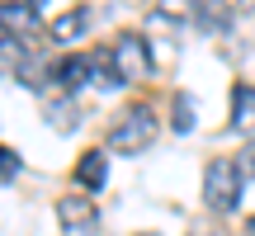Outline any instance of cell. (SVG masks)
Instances as JSON below:
<instances>
[{
  "mask_svg": "<svg viewBox=\"0 0 255 236\" xmlns=\"http://www.w3.org/2000/svg\"><path fill=\"white\" fill-rule=\"evenodd\" d=\"M57 222L71 236H90L95 222H100V213H95L90 194H62V199H57Z\"/></svg>",
  "mask_w": 255,
  "mask_h": 236,
  "instance_id": "277c9868",
  "label": "cell"
},
{
  "mask_svg": "<svg viewBox=\"0 0 255 236\" xmlns=\"http://www.w3.org/2000/svg\"><path fill=\"white\" fill-rule=\"evenodd\" d=\"M24 5H28V9H43V5H47V0H24Z\"/></svg>",
  "mask_w": 255,
  "mask_h": 236,
  "instance_id": "e0dca14e",
  "label": "cell"
},
{
  "mask_svg": "<svg viewBox=\"0 0 255 236\" xmlns=\"http://www.w3.org/2000/svg\"><path fill=\"white\" fill-rule=\"evenodd\" d=\"M43 118L57 127V132H71V127L81 123V109H76V100H71V95H57V100H47Z\"/></svg>",
  "mask_w": 255,
  "mask_h": 236,
  "instance_id": "9c48e42d",
  "label": "cell"
},
{
  "mask_svg": "<svg viewBox=\"0 0 255 236\" xmlns=\"http://www.w3.org/2000/svg\"><path fill=\"white\" fill-rule=\"evenodd\" d=\"M109 52H114V66H119V71L128 76V81H146V76H156L151 43H146L142 33H132V28L114 38V47H109Z\"/></svg>",
  "mask_w": 255,
  "mask_h": 236,
  "instance_id": "3957f363",
  "label": "cell"
},
{
  "mask_svg": "<svg viewBox=\"0 0 255 236\" xmlns=\"http://www.w3.org/2000/svg\"><path fill=\"white\" fill-rule=\"evenodd\" d=\"M199 0H156V19H189Z\"/></svg>",
  "mask_w": 255,
  "mask_h": 236,
  "instance_id": "4fadbf2b",
  "label": "cell"
},
{
  "mask_svg": "<svg viewBox=\"0 0 255 236\" xmlns=\"http://www.w3.org/2000/svg\"><path fill=\"white\" fill-rule=\"evenodd\" d=\"M19 170H24V161H19V151H9V146H0V184L19 180Z\"/></svg>",
  "mask_w": 255,
  "mask_h": 236,
  "instance_id": "9a60e30c",
  "label": "cell"
},
{
  "mask_svg": "<svg viewBox=\"0 0 255 236\" xmlns=\"http://www.w3.org/2000/svg\"><path fill=\"white\" fill-rule=\"evenodd\" d=\"M246 175H241L237 161H208V170H203V203H208L213 213H237L241 203V189H246Z\"/></svg>",
  "mask_w": 255,
  "mask_h": 236,
  "instance_id": "7a4b0ae2",
  "label": "cell"
},
{
  "mask_svg": "<svg viewBox=\"0 0 255 236\" xmlns=\"http://www.w3.org/2000/svg\"><path fill=\"white\" fill-rule=\"evenodd\" d=\"M0 33L24 43V38L38 33V9H28L24 0H0Z\"/></svg>",
  "mask_w": 255,
  "mask_h": 236,
  "instance_id": "5b68a950",
  "label": "cell"
},
{
  "mask_svg": "<svg viewBox=\"0 0 255 236\" xmlns=\"http://www.w3.org/2000/svg\"><path fill=\"white\" fill-rule=\"evenodd\" d=\"M85 28H90V9H66V14L52 24V38L57 43H76Z\"/></svg>",
  "mask_w": 255,
  "mask_h": 236,
  "instance_id": "8fae6325",
  "label": "cell"
},
{
  "mask_svg": "<svg viewBox=\"0 0 255 236\" xmlns=\"http://www.w3.org/2000/svg\"><path fill=\"white\" fill-rule=\"evenodd\" d=\"M24 43H14V38H5L0 33V76H9V71H24Z\"/></svg>",
  "mask_w": 255,
  "mask_h": 236,
  "instance_id": "7c38bea8",
  "label": "cell"
},
{
  "mask_svg": "<svg viewBox=\"0 0 255 236\" xmlns=\"http://www.w3.org/2000/svg\"><path fill=\"white\" fill-rule=\"evenodd\" d=\"M71 180L81 184V194H100V189H104V180H109V156H104L100 146H90V151L76 161Z\"/></svg>",
  "mask_w": 255,
  "mask_h": 236,
  "instance_id": "8992f818",
  "label": "cell"
},
{
  "mask_svg": "<svg viewBox=\"0 0 255 236\" xmlns=\"http://www.w3.org/2000/svg\"><path fill=\"white\" fill-rule=\"evenodd\" d=\"M251 236H255V218H251Z\"/></svg>",
  "mask_w": 255,
  "mask_h": 236,
  "instance_id": "ac0fdd59",
  "label": "cell"
},
{
  "mask_svg": "<svg viewBox=\"0 0 255 236\" xmlns=\"http://www.w3.org/2000/svg\"><path fill=\"white\" fill-rule=\"evenodd\" d=\"M232 132H255V85H237L232 90Z\"/></svg>",
  "mask_w": 255,
  "mask_h": 236,
  "instance_id": "ba28073f",
  "label": "cell"
},
{
  "mask_svg": "<svg viewBox=\"0 0 255 236\" xmlns=\"http://www.w3.org/2000/svg\"><path fill=\"white\" fill-rule=\"evenodd\" d=\"M52 81L62 85L66 95H76L81 85H90V57H81V52H76V57H62V62L52 66Z\"/></svg>",
  "mask_w": 255,
  "mask_h": 236,
  "instance_id": "52a82bcc",
  "label": "cell"
},
{
  "mask_svg": "<svg viewBox=\"0 0 255 236\" xmlns=\"http://www.w3.org/2000/svg\"><path fill=\"white\" fill-rule=\"evenodd\" d=\"M151 142H156V114L146 109V104H128L123 118L109 127V146L119 156H137V151H146Z\"/></svg>",
  "mask_w": 255,
  "mask_h": 236,
  "instance_id": "6da1fadb",
  "label": "cell"
},
{
  "mask_svg": "<svg viewBox=\"0 0 255 236\" xmlns=\"http://www.w3.org/2000/svg\"><path fill=\"white\" fill-rule=\"evenodd\" d=\"M194 19H199V28H203V33H227V24H232V9L222 5V0H199Z\"/></svg>",
  "mask_w": 255,
  "mask_h": 236,
  "instance_id": "30bf717a",
  "label": "cell"
},
{
  "mask_svg": "<svg viewBox=\"0 0 255 236\" xmlns=\"http://www.w3.org/2000/svg\"><path fill=\"white\" fill-rule=\"evenodd\" d=\"M170 123H175V132H189L194 127V100L189 95H175V118Z\"/></svg>",
  "mask_w": 255,
  "mask_h": 236,
  "instance_id": "5bb4252c",
  "label": "cell"
},
{
  "mask_svg": "<svg viewBox=\"0 0 255 236\" xmlns=\"http://www.w3.org/2000/svg\"><path fill=\"white\" fill-rule=\"evenodd\" d=\"M241 175H251V180H255V146H246V151H241Z\"/></svg>",
  "mask_w": 255,
  "mask_h": 236,
  "instance_id": "2e32d148",
  "label": "cell"
}]
</instances>
